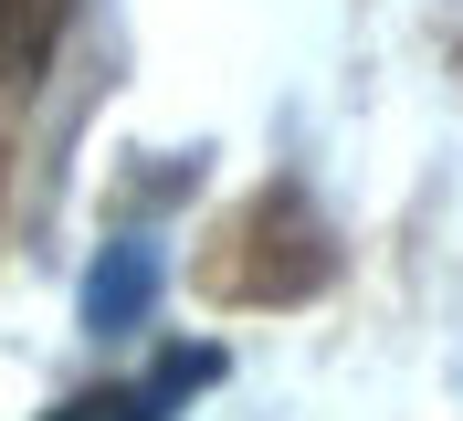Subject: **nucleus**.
I'll list each match as a JSON object with an SVG mask.
<instances>
[{
    "mask_svg": "<svg viewBox=\"0 0 463 421\" xmlns=\"http://www.w3.org/2000/svg\"><path fill=\"white\" fill-rule=\"evenodd\" d=\"M137 306H147V253H127L116 274H95V327H127Z\"/></svg>",
    "mask_w": 463,
    "mask_h": 421,
    "instance_id": "obj_2",
    "label": "nucleus"
},
{
    "mask_svg": "<svg viewBox=\"0 0 463 421\" xmlns=\"http://www.w3.org/2000/svg\"><path fill=\"white\" fill-rule=\"evenodd\" d=\"M190 379H211V359H169V368H147V379H116V390H85V400H63L53 421H179Z\"/></svg>",
    "mask_w": 463,
    "mask_h": 421,
    "instance_id": "obj_1",
    "label": "nucleus"
}]
</instances>
